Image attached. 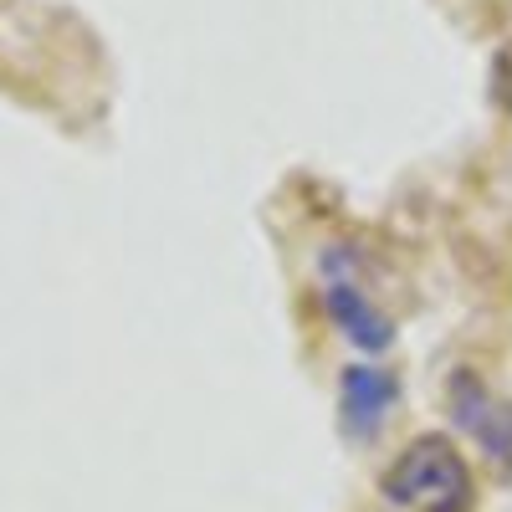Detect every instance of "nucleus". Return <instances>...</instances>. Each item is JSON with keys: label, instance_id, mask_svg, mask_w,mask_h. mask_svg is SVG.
Wrapping results in <instances>:
<instances>
[{"label": "nucleus", "instance_id": "obj_5", "mask_svg": "<svg viewBox=\"0 0 512 512\" xmlns=\"http://www.w3.org/2000/svg\"><path fill=\"white\" fill-rule=\"evenodd\" d=\"M497 93H512V47L497 57Z\"/></svg>", "mask_w": 512, "mask_h": 512}, {"label": "nucleus", "instance_id": "obj_1", "mask_svg": "<svg viewBox=\"0 0 512 512\" xmlns=\"http://www.w3.org/2000/svg\"><path fill=\"white\" fill-rule=\"evenodd\" d=\"M379 492L410 512H472L477 507V477L446 436L410 441L384 466Z\"/></svg>", "mask_w": 512, "mask_h": 512}, {"label": "nucleus", "instance_id": "obj_4", "mask_svg": "<svg viewBox=\"0 0 512 512\" xmlns=\"http://www.w3.org/2000/svg\"><path fill=\"white\" fill-rule=\"evenodd\" d=\"M323 297H328V313H333V323L344 328V338H349L354 349H364V354H384V349L395 344V328H390V318H384V313L369 303V297H364L354 282L338 277V282H328V292H323Z\"/></svg>", "mask_w": 512, "mask_h": 512}, {"label": "nucleus", "instance_id": "obj_3", "mask_svg": "<svg viewBox=\"0 0 512 512\" xmlns=\"http://www.w3.org/2000/svg\"><path fill=\"white\" fill-rule=\"evenodd\" d=\"M395 395L400 384L390 369H374V364H349L338 374V415L354 436H374L384 431V420L395 410Z\"/></svg>", "mask_w": 512, "mask_h": 512}, {"label": "nucleus", "instance_id": "obj_2", "mask_svg": "<svg viewBox=\"0 0 512 512\" xmlns=\"http://www.w3.org/2000/svg\"><path fill=\"white\" fill-rule=\"evenodd\" d=\"M446 405H451V420L487 451V461L497 472L512 477V405L497 400L472 369H456L446 379Z\"/></svg>", "mask_w": 512, "mask_h": 512}]
</instances>
